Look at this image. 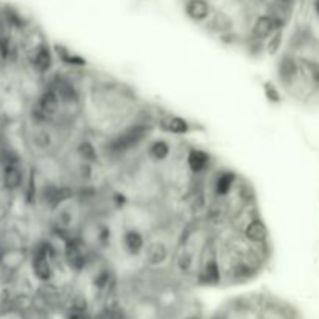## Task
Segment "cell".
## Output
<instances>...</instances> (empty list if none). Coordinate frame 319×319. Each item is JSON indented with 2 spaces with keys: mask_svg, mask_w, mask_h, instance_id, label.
Returning a JSON list of instances; mask_svg holds the SVG:
<instances>
[{
  "mask_svg": "<svg viewBox=\"0 0 319 319\" xmlns=\"http://www.w3.org/2000/svg\"><path fill=\"white\" fill-rule=\"evenodd\" d=\"M209 176H210L209 179L210 196L212 199H218V201H223V199H226L232 193L238 184V181H240L238 173L230 169L213 170Z\"/></svg>",
  "mask_w": 319,
  "mask_h": 319,
  "instance_id": "cell-5",
  "label": "cell"
},
{
  "mask_svg": "<svg viewBox=\"0 0 319 319\" xmlns=\"http://www.w3.org/2000/svg\"><path fill=\"white\" fill-rule=\"evenodd\" d=\"M157 125L164 132L173 134V135H187L195 130L193 123L188 122L187 118L181 117V115H174V114L162 115L159 118Z\"/></svg>",
  "mask_w": 319,
  "mask_h": 319,
  "instance_id": "cell-9",
  "label": "cell"
},
{
  "mask_svg": "<svg viewBox=\"0 0 319 319\" xmlns=\"http://www.w3.org/2000/svg\"><path fill=\"white\" fill-rule=\"evenodd\" d=\"M277 76L281 79V83L286 87L294 84L296 78L299 76V66L294 58L291 56H283L277 64Z\"/></svg>",
  "mask_w": 319,
  "mask_h": 319,
  "instance_id": "cell-11",
  "label": "cell"
},
{
  "mask_svg": "<svg viewBox=\"0 0 319 319\" xmlns=\"http://www.w3.org/2000/svg\"><path fill=\"white\" fill-rule=\"evenodd\" d=\"M25 184L23 170L18 161H8L3 169V186L8 190H18Z\"/></svg>",
  "mask_w": 319,
  "mask_h": 319,
  "instance_id": "cell-12",
  "label": "cell"
},
{
  "mask_svg": "<svg viewBox=\"0 0 319 319\" xmlns=\"http://www.w3.org/2000/svg\"><path fill=\"white\" fill-rule=\"evenodd\" d=\"M184 161H186V169H187L188 174L196 181H201V179L207 178L215 170L213 169V165H215L213 156L209 153V151H206L203 148H196V147L188 148Z\"/></svg>",
  "mask_w": 319,
  "mask_h": 319,
  "instance_id": "cell-4",
  "label": "cell"
},
{
  "mask_svg": "<svg viewBox=\"0 0 319 319\" xmlns=\"http://www.w3.org/2000/svg\"><path fill=\"white\" fill-rule=\"evenodd\" d=\"M281 44H282V35L281 31H277V33H273L271 38H268V42H266V53L268 55H276L281 49Z\"/></svg>",
  "mask_w": 319,
  "mask_h": 319,
  "instance_id": "cell-19",
  "label": "cell"
},
{
  "mask_svg": "<svg viewBox=\"0 0 319 319\" xmlns=\"http://www.w3.org/2000/svg\"><path fill=\"white\" fill-rule=\"evenodd\" d=\"M153 126L145 120H137L123 126L122 130L111 134L105 145V151L113 157H120L130 151L139 148L148 139Z\"/></svg>",
  "mask_w": 319,
  "mask_h": 319,
  "instance_id": "cell-1",
  "label": "cell"
},
{
  "mask_svg": "<svg viewBox=\"0 0 319 319\" xmlns=\"http://www.w3.org/2000/svg\"><path fill=\"white\" fill-rule=\"evenodd\" d=\"M186 14L193 22H204L210 14V6L206 0H188L186 5Z\"/></svg>",
  "mask_w": 319,
  "mask_h": 319,
  "instance_id": "cell-16",
  "label": "cell"
},
{
  "mask_svg": "<svg viewBox=\"0 0 319 319\" xmlns=\"http://www.w3.org/2000/svg\"><path fill=\"white\" fill-rule=\"evenodd\" d=\"M173 154V145L167 139H153L147 143V157L154 164H164L170 161Z\"/></svg>",
  "mask_w": 319,
  "mask_h": 319,
  "instance_id": "cell-10",
  "label": "cell"
},
{
  "mask_svg": "<svg viewBox=\"0 0 319 319\" xmlns=\"http://www.w3.org/2000/svg\"><path fill=\"white\" fill-rule=\"evenodd\" d=\"M195 282L198 285H204V286H218L223 283L215 235H212L209 240L206 242L201 252H199L198 273L195 277Z\"/></svg>",
  "mask_w": 319,
  "mask_h": 319,
  "instance_id": "cell-2",
  "label": "cell"
},
{
  "mask_svg": "<svg viewBox=\"0 0 319 319\" xmlns=\"http://www.w3.org/2000/svg\"><path fill=\"white\" fill-rule=\"evenodd\" d=\"M53 53L56 55V58L64 64V66H67L70 69H83L87 66V61L79 56L78 53H74L70 49L67 47H64L61 44H56L53 47Z\"/></svg>",
  "mask_w": 319,
  "mask_h": 319,
  "instance_id": "cell-14",
  "label": "cell"
},
{
  "mask_svg": "<svg viewBox=\"0 0 319 319\" xmlns=\"http://www.w3.org/2000/svg\"><path fill=\"white\" fill-rule=\"evenodd\" d=\"M66 319H91L89 315H83V313H67Z\"/></svg>",
  "mask_w": 319,
  "mask_h": 319,
  "instance_id": "cell-21",
  "label": "cell"
},
{
  "mask_svg": "<svg viewBox=\"0 0 319 319\" xmlns=\"http://www.w3.org/2000/svg\"><path fill=\"white\" fill-rule=\"evenodd\" d=\"M238 234L251 244H259V246L268 244V240H269L268 226L265 225V221L260 218V213L246 221L244 225L238 229Z\"/></svg>",
  "mask_w": 319,
  "mask_h": 319,
  "instance_id": "cell-8",
  "label": "cell"
},
{
  "mask_svg": "<svg viewBox=\"0 0 319 319\" xmlns=\"http://www.w3.org/2000/svg\"><path fill=\"white\" fill-rule=\"evenodd\" d=\"M171 255H173V248L165 238L151 237L147 242L142 259L150 269H162L169 263H171Z\"/></svg>",
  "mask_w": 319,
  "mask_h": 319,
  "instance_id": "cell-3",
  "label": "cell"
},
{
  "mask_svg": "<svg viewBox=\"0 0 319 319\" xmlns=\"http://www.w3.org/2000/svg\"><path fill=\"white\" fill-rule=\"evenodd\" d=\"M315 6H316V11H318V14H319V0H316V3H315Z\"/></svg>",
  "mask_w": 319,
  "mask_h": 319,
  "instance_id": "cell-23",
  "label": "cell"
},
{
  "mask_svg": "<svg viewBox=\"0 0 319 319\" xmlns=\"http://www.w3.org/2000/svg\"><path fill=\"white\" fill-rule=\"evenodd\" d=\"M181 319H204L201 315H198V313H190V315H187V316H184V318H181Z\"/></svg>",
  "mask_w": 319,
  "mask_h": 319,
  "instance_id": "cell-22",
  "label": "cell"
},
{
  "mask_svg": "<svg viewBox=\"0 0 319 319\" xmlns=\"http://www.w3.org/2000/svg\"><path fill=\"white\" fill-rule=\"evenodd\" d=\"M33 143L38 150H41V153H49L55 145L53 132L49 130V125L39 126L33 134Z\"/></svg>",
  "mask_w": 319,
  "mask_h": 319,
  "instance_id": "cell-17",
  "label": "cell"
},
{
  "mask_svg": "<svg viewBox=\"0 0 319 319\" xmlns=\"http://www.w3.org/2000/svg\"><path fill=\"white\" fill-rule=\"evenodd\" d=\"M147 242H148V237L145 235V232L134 226H126L120 237L122 249L128 257H131V259L142 257L143 251H145Z\"/></svg>",
  "mask_w": 319,
  "mask_h": 319,
  "instance_id": "cell-6",
  "label": "cell"
},
{
  "mask_svg": "<svg viewBox=\"0 0 319 319\" xmlns=\"http://www.w3.org/2000/svg\"><path fill=\"white\" fill-rule=\"evenodd\" d=\"M263 94H265V98L269 103H281V92L271 81L263 83Z\"/></svg>",
  "mask_w": 319,
  "mask_h": 319,
  "instance_id": "cell-18",
  "label": "cell"
},
{
  "mask_svg": "<svg viewBox=\"0 0 319 319\" xmlns=\"http://www.w3.org/2000/svg\"><path fill=\"white\" fill-rule=\"evenodd\" d=\"M307 70V74H310V76H312L313 79V83L316 86H319V64L316 62H305V67Z\"/></svg>",
  "mask_w": 319,
  "mask_h": 319,
  "instance_id": "cell-20",
  "label": "cell"
},
{
  "mask_svg": "<svg viewBox=\"0 0 319 319\" xmlns=\"http://www.w3.org/2000/svg\"><path fill=\"white\" fill-rule=\"evenodd\" d=\"M30 64H31L33 72H36L38 75H41V76L49 75L53 70V64H55L53 49L45 41H41L33 50H31Z\"/></svg>",
  "mask_w": 319,
  "mask_h": 319,
  "instance_id": "cell-7",
  "label": "cell"
},
{
  "mask_svg": "<svg viewBox=\"0 0 319 319\" xmlns=\"http://www.w3.org/2000/svg\"><path fill=\"white\" fill-rule=\"evenodd\" d=\"M276 28H277V20L274 18H271V16H260L252 27V39L257 42L265 41V39L271 38Z\"/></svg>",
  "mask_w": 319,
  "mask_h": 319,
  "instance_id": "cell-13",
  "label": "cell"
},
{
  "mask_svg": "<svg viewBox=\"0 0 319 319\" xmlns=\"http://www.w3.org/2000/svg\"><path fill=\"white\" fill-rule=\"evenodd\" d=\"M75 153L78 156V159L84 164L89 165H97L100 162V154L97 147L94 145V142H91L89 139H83L78 142V145L75 147Z\"/></svg>",
  "mask_w": 319,
  "mask_h": 319,
  "instance_id": "cell-15",
  "label": "cell"
}]
</instances>
